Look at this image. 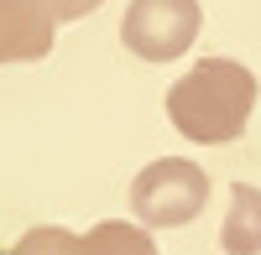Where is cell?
<instances>
[{
  "label": "cell",
  "instance_id": "obj_1",
  "mask_svg": "<svg viewBox=\"0 0 261 255\" xmlns=\"http://www.w3.org/2000/svg\"><path fill=\"white\" fill-rule=\"evenodd\" d=\"M256 73L235 57H204L167 89V120L193 146H225L256 110Z\"/></svg>",
  "mask_w": 261,
  "mask_h": 255
},
{
  "label": "cell",
  "instance_id": "obj_2",
  "mask_svg": "<svg viewBox=\"0 0 261 255\" xmlns=\"http://www.w3.org/2000/svg\"><path fill=\"white\" fill-rule=\"evenodd\" d=\"M209 203V172L188 156H162L136 172L130 182V208L146 229H183L204 214Z\"/></svg>",
  "mask_w": 261,
  "mask_h": 255
},
{
  "label": "cell",
  "instance_id": "obj_3",
  "mask_svg": "<svg viewBox=\"0 0 261 255\" xmlns=\"http://www.w3.org/2000/svg\"><path fill=\"white\" fill-rule=\"evenodd\" d=\"M204 11L199 0H130L120 21V42L141 62H172L199 42Z\"/></svg>",
  "mask_w": 261,
  "mask_h": 255
},
{
  "label": "cell",
  "instance_id": "obj_4",
  "mask_svg": "<svg viewBox=\"0 0 261 255\" xmlns=\"http://www.w3.org/2000/svg\"><path fill=\"white\" fill-rule=\"evenodd\" d=\"M53 31H58V21L47 11V0H0V68L47 57Z\"/></svg>",
  "mask_w": 261,
  "mask_h": 255
},
{
  "label": "cell",
  "instance_id": "obj_5",
  "mask_svg": "<svg viewBox=\"0 0 261 255\" xmlns=\"http://www.w3.org/2000/svg\"><path fill=\"white\" fill-rule=\"evenodd\" d=\"M225 255H261V187L235 182L230 187V214L220 229Z\"/></svg>",
  "mask_w": 261,
  "mask_h": 255
},
{
  "label": "cell",
  "instance_id": "obj_6",
  "mask_svg": "<svg viewBox=\"0 0 261 255\" xmlns=\"http://www.w3.org/2000/svg\"><path fill=\"white\" fill-rule=\"evenodd\" d=\"M84 255H157L151 235L141 224H125V219H105L84 235Z\"/></svg>",
  "mask_w": 261,
  "mask_h": 255
},
{
  "label": "cell",
  "instance_id": "obj_7",
  "mask_svg": "<svg viewBox=\"0 0 261 255\" xmlns=\"http://www.w3.org/2000/svg\"><path fill=\"white\" fill-rule=\"evenodd\" d=\"M11 255H84V235L58 229V224H42V229H27Z\"/></svg>",
  "mask_w": 261,
  "mask_h": 255
},
{
  "label": "cell",
  "instance_id": "obj_8",
  "mask_svg": "<svg viewBox=\"0 0 261 255\" xmlns=\"http://www.w3.org/2000/svg\"><path fill=\"white\" fill-rule=\"evenodd\" d=\"M105 0H47V11H53V21H79V16H89V11H99Z\"/></svg>",
  "mask_w": 261,
  "mask_h": 255
}]
</instances>
